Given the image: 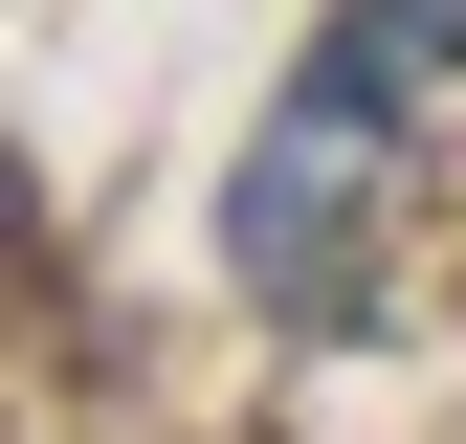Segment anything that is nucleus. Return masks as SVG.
Wrapping results in <instances>:
<instances>
[{
	"label": "nucleus",
	"mask_w": 466,
	"mask_h": 444,
	"mask_svg": "<svg viewBox=\"0 0 466 444\" xmlns=\"http://www.w3.org/2000/svg\"><path fill=\"white\" fill-rule=\"evenodd\" d=\"M400 89H422V0H356L333 67L267 111L245 222H222V267H245L267 311H356V245H378V200H400Z\"/></svg>",
	"instance_id": "obj_1"
}]
</instances>
